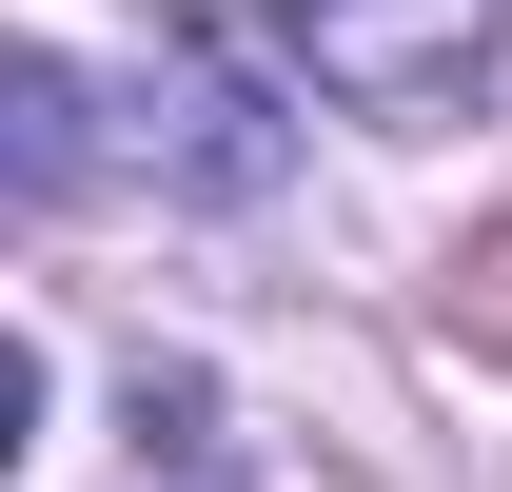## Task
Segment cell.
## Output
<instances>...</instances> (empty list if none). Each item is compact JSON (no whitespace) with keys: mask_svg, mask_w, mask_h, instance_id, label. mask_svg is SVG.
<instances>
[{"mask_svg":"<svg viewBox=\"0 0 512 492\" xmlns=\"http://www.w3.org/2000/svg\"><path fill=\"white\" fill-rule=\"evenodd\" d=\"M276 60L316 79L335 119L434 138V119L493 99V0H276Z\"/></svg>","mask_w":512,"mask_h":492,"instance_id":"cell-1","label":"cell"},{"mask_svg":"<svg viewBox=\"0 0 512 492\" xmlns=\"http://www.w3.org/2000/svg\"><path fill=\"white\" fill-rule=\"evenodd\" d=\"M138 158H158L178 197H276V178H296V138L256 119V79L217 60V40H158V79H138Z\"/></svg>","mask_w":512,"mask_h":492,"instance_id":"cell-2","label":"cell"},{"mask_svg":"<svg viewBox=\"0 0 512 492\" xmlns=\"http://www.w3.org/2000/svg\"><path fill=\"white\" fill-rule=\"evenodd\" d=\"M0 158H20V197H40V217L79 197V158H99V138H79V60H40V40L0 60Z\"/></svg>","mask_w":512,"mask_h":492,"instance_id":"cell-3","label":"cell"},{"mask_svg":"<svg viewBox=\"0 0 512 492\" xmlns=\"http://www.w3.org/2000/svg\"><path fill=\"white\" fill-rule=\"evenodd\" d=\"M138 433L178 492H237V433H217V374H138Z\"/></svg>","mask_w":512,"mask_h":492,"instance_id":"cell-4","label":"cell"}]
</instances>
